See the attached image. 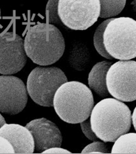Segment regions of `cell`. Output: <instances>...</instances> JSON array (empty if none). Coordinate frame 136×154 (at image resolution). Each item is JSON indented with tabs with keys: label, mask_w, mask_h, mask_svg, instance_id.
Here are the masks:
<instances>
[{
	"label": "cell",
	"mask_w": 136,
	"mask_h": 154,
	"mask_svg": "<svg viewBox=\"0 0 136 154\" xmlns=\"http://www.w3.org/2000/svg\"><path fill=\"white\" fill-rule=\"evenodd\" d=\"M92 131L104 142H114L131 127V112L125 103L115 98L98 102L90 114Z\"/></svg>",
	"instance_id": "obj_1"
},
{
	"label": "cell",
	"mask_w": 136,
	"mask_h": 154,
	"mask_svg": "<svg viewBox=\"0 0 136 154\" xmlns=\"http://www.w3.org/2000/svg\"><path fill=\"white\" fill-rule=\"evenodd\" d=\"M23 46L27 57L33 63L47 66L60 60L65 43L58 27L48 22L38 23L28 29Z\"/></svg>",
	"instance_id": "obj_2"
},
{
	"label": "cell",
	"mask_w": 136,
	"mask_h": 154,
	"mask_svg": "<svg viewBox=\"0 0 136 154\" xmlns=\"http://www.w3.org/2000/svg\"><path fill=\"white\" fill-rule=\"evenodd\" d=\"M94 105L91 90L77 81L61 85L53 97V106L57 114L69 124H79L89 117Z\"/></svg>",
	"instance_id": "obj_3"
},
{
	"label": "cell",
	"mask_w": 136,
	"mask_h": 154,
	"mask_svg": "<svg viewBox=\"0 0 136 154\" xmlns=\"http://www.w3.org/2000/svg\"><path fill=\"white\" fill-rule=\"evenodd\" d=\"M136 21L130 17L112 18L103 34L106 52L113 59L128 60L136 57Z\"/></svg>",
	"instance_id": "obj_4"
},
{
	"label": "cell",
	"mask_w": 136,
	"mask_h": 154,
	"mask_svg": "<svg viewBox=\"0 0 136 154\" xmlns=\"http://www.w3.org/2000/svg\"><path fill=\"white\" fill-rule=\"evenodd\" d=\"M68 82L62 70L57 67L35 68L27 79V92L36 104L43 106H53V97L59 87Z\"/></svg>",
	"instance_id": "obj_5"
},
{
	"label": "cell",
	"mask_w": 136,
	"mask_h": 154,
	"mask_svg": "<svg viewBox=\"0 0 136 154\" xmlns=\"http://www.w3.org/2000/svg\"><path fill=\"white\" fill-rule=\"evenodd\" d=\"M99 0H58V14L62 24L72 30H86L97 21Z\"/></svg>",
	"instance_id": "obj_6"
},
{
	"label": "cell",
	"mask_w": 136,
	"mask_h": 154,
	"mask_svg": "<svg viewBox=\"0 0 136 154\" xmlns=\"http://www.w3.org/2000/svg\"><path fill=\"white\" fill-rule=\"evenodd\" d=\"M108 93L121 102L136 99V62L119 60L112 64L106 77Z\"/></svg>",
	"instance_id": "obj_7"
},
{
	"label": "cell",
	"mask_w": 136,
	"mask_h": 154,
	"mask_svg": "<svg viewBox=\"0 0 136 154\" xmlns=\"http://www.w3.org/2000/svg\"><path fill=\"white\" fill-rule=\"evenodd\" d=\"M27 62L22 38L14 31L0 33V73L15 74L21 71Z\"/></svg>",
	"instance_id": "obj_8"
},
{
	"label": "cell",
	"mask_w": 136,
	"mask_h": 154,
	"mask_svg": "<svg viewBox=\"0 0 136 154\" xmlns=\"http://www.w3.org/2000/svg\"><path fill=\"white\" fill-rule=\"evenodd\" d=\"M28 102L26 87L20 78L0 76V112L15 115L22 112Z\"/></svg>",
	"instance_id": "obj_9"
},
{
	"label": "cell",
	"mask_w": 136,
	"mask_h": 154,
	"mask_svg": "<svg viewBox=\"0 0 136 154\" xmlns=\"http://www.w3.org/2000/svg\"><path fill=\"white\" fill-rule=\"evenodd\" d=\"M32 134L34 141V151L42 153L52 147H60L62 137L59 128L45 118L35 119L26 125Z\"/></svg>",
	"instance_id": "obj_10"
},
{
	"label": "cell",
	"mask_w": 136,
	"mask_h": 154,
	"mask_svg": "<svg viewBox=\"0 0 136 154\" xmlns=\"http://www.w3.org/2000/svg\"><path fill=\"white\" fill-rule=\"evenodd\" d=\"M0 136L11 144L15 153H33L34 141L26 126L16 124H5L0 128Z\"/></svg>",
	"instance_id": "obj_11"
},
{
	"label": "cell",
	"mask_w": 136,
	"mask_h": 154,
	"mask_svg": "<svg viewBox=\"0 0 136 154\" xmlns=\"http://www.w3.org/2000/svg\"><path fill=\"white\" fill-rule=\"evenodd\" d=\"M111 65L112 63L107 60L97 63L94 65L89 74V86L101 97H106L109 94L106 88V77Z\"/></svg>",
	"instance_id": "obj_12"
},
{
	"label": "cell",
	"mask_w": 136,
	"mask_h": 154,
	"mask_svg": "<svg viewBox=\"0 0 136 154\" xmlns=\"http://www.w3.org/2000/svg\"><path fill=\"white\" fill-rule=\"evenodd\" d=\"M111 153H136V134H122L114 141Z\"/></svg>",
	"instance_id": "obj_13"
},
{
	"label": "cell",
	"mask_w": 136,
	"mask_h": 154,
	"mask_svg": "<svg viewBox=\"0 0 136 154\" xmlns=\"http://www.w3.org/2000/svg\"><path fill=\"white\" fill-rule=\"evenodd\" d=\"M99 17L104 19L116 17L123 11L126 4V0H99Z\"/></svg>",
	"instance_id": "obj_14"
},
{
	"label": "cell",
	"mask_w": 136,
	"mask_h": 154,
	"mask_svg": "<svg viewBox=\"0 0 136 154\" xmlns=\"http://www.w3.org/2000/svg\"><path fill=\"white\" fill-rule=\"evenodd\" d=\"M112 18L106 19L103 21L101 24H100L96 29L95 33L94 35V46L95 47L96 51L100 54L102 57L108 59V60H113V58L110 56L108 53L106 52L105 48H104V43H103V34L104 31L105 30L106 25L108 24V22L111 21Z\"/></svg>",
	"instance_id": "obj_15"
},
{
	"label": "cell",
	"mask_w": 136,
	"mask_h": 154,
	"mask_svg": "<svg viewBox=\"0 0 136 154\" xmlns=\"http://www.w3.org/2000/svg\"><path fill=\"white\" fill-rule=\"evenodd\" d=\"M58 0H49L47 4L45 14L47 16V19L50 24L52 23H56L58 25L62 24L58 14Z\"/></svg>",
	"instance_id": "obj_16"
},
{
	"label": "cell",
	"mask_w": 136,
	"mask_h": 154,
	"mask_svg": "<svg viewBox=\"0 0 136 154\" xmlns=\"http://www.w3.org/2000/svg\"><path fill=\"white\" fill-rule=\"evenodd\" d=\"M110 153V151L106 146L104 142L95 141L94 143L89 144L82 151V153Z\"/></svg>",
	"instance_id": "obj_17"
},
{
	"label": "cell",
	"mask_w": 136,
	"mask_h": 154,
	"mask_svg": "<svg viewBox=\"0 0 136 154\" xmlns=\"http://www.w3.org/2000/svg\"><path fill=\"white\" fill-rule=\"evenodd\" d=\"M80 126L81 129H82V131L85 137L88 138L91 141H98V138L96 137V134H94V132L92 131V127H91V124H90V119H87L84 120V121L80 122Z\"/></svg>",
	"instance_id": "obj_18"
},
{
	"label": "cell",
	"mask_w": 136,
	"mask_h": 154,
	"mask_svg": "<svg viewBox=\"0 0 136 154\" xmlns=\"http://www.w3.org/2000/svg\"><path fill=\"white\" fill-rule=\"evenodd\" d=\"M0 153H15L11 144L7 139L0 136Z\"/></svg>",
	"instance_id": "obj_19"
},
{
	"label": "cell",
	"mask_w": 136,
	"mask_h": 154,
	"mask_svg": "<svg viewBox=\"0 0 136 154\" xmlns=\"http://www.w3.org/2000/svg\"><path fill=\"white\" fill-rule=\"evenodd\" d=\"M41 153H72L68 150L60 147H52L43 151Z\"/></svg>",
	"instance_id": "obj_20"
},
{
	"label": "cell",
	"mask_w": 136,
	"mask_h": 154,
	"mask_svg": "<svg viewBox=\"0 0 136 154\" xmlns=\"http://www.w3.org/2000/svg\"><path fill=\"white\" fill-rule=\"evenodd\" d=\"M135 111H136L135 109H134L133 113V114H131V123L133 124V125L134 126V129H135V128H136V124H135L136 113H135Z\"/></svg>",
	"instance_id": "obj_21"
},
{
	"label": "cell",
	"mask_w": 136,
	"mask_h": 154,
	"mask_svg": "<svg viewBox=\"0 0 136 154\" xmlns=\"http://www.w3.org/2000/svg\"><path fill=\"white\" fill-rule=\"evenodd\" d=\"M5 124H6L5 118H4L3 116L0 114V128H1Z\"/></svg>",
	"instance_id": "obj_22"
},
{
	"label": "cell",
	"mask_w": 136,
	"mask_h": 154,
	"mask_svg": "<svg viewBox=\"0 0 136 154\" xmlns=\"http://www.w3.org/2000/svg\"><path fill=\"white\" fill-rule=\"evenodd\" d=\"M0 19H1V9H0Z\"/></svg>",
	"instance_id": "obj_23"
}]
</instances>
